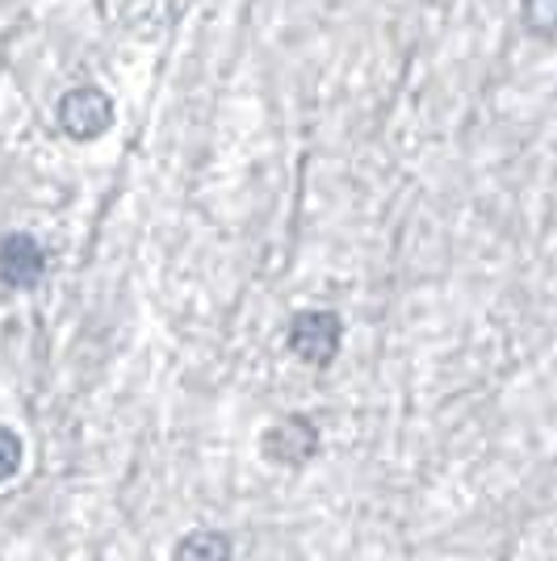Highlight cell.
<instances>
[{
	"label": "cell",
	"mask_w": 557,
	"mask_h": 561,
	"mask_svg": "<svg viewBox=\"0 0 557 561\" xmlns=\"http://www.w3.org/2000/svg\"><path fill=\"white\" fill-rule=\"evenodd\" d=\"M260 448H264V457H269L273 466L298 469L319 453V427L310 420H303V415H285V420L273 423V427L264 432Z\"/></svg>",
	"instance_id": "3957f363"
},
{
	"label": "cell",
	"mask_w": 557,
	"mask_h": 561,
	"mask_svg": "<svg viewBox=\"0 0 557 561\" xmlns=\"http://www.w3.org/2000/svg\"><path fill=\"white\" fill-rule=\"evenodd\" d=\"M524 25L541 38H557V0H524Z\"/></svg>",
	"instance_id": "8992f818"
},
{
	"label": "cell",
	"mask_w": 557,
	"mask_h": 561,
	"mask_svg": "<svg viewBox=\"0 0 557 561\" xmlns=\"http://www.w3.org/2000/svg\"><path fill=\"white\" fill-rule=\"evenodd\" d=\"M22 469V440L13 427H0V482H9Z\"/></svg>",
	"instance_id": "52a82bcc"
},
{
	"label": "cell",
	"mask_w": 557,
	"mask_h": 561,
	"mask_svg": "<svg viewBox=\"0 0 557 561\" xmlns=\"http://www.w3.org/2000/svg\"><path fill=\"white\" fill-rule=\"evenodd\" d=\"M55 122H59V130L68 139L93 142L114 126V101H110V93H101L96 84H76V89L59 96Z\"/></svg>",
	"instance_id": "6da1fadb"
},
{
	"label": "cell",
	"mask_w": 557,
	"mask_h": 561,
	"mask_svg": "<svg viewBox=\"0 0 557 561\" xmlns=\"http://www.w3.org/2000/svg\"><path fill=\"white\" fill-rule=\"evenodd\" d=\"M43 268H47V256H43V248H38L34 234L13 231L0 239V280L4 285L30 289V285H38Z\"/></svg>",
	"instance_id": "277c9868"
},
{
	"label": "cell",
	"mask_w": 557,
	"mask_h": 561,
	"mask_svg": "<svg viewBox=\"0 0 557 561\" xmlns=\"http://www.w3.org/2000/svg\"><path fill=\"white\" fill-rule=\"evenodd\" d=\"M172 561H231V537L214 533V528H197L177 540Z\"/></svg>",
	"instance_id": "5b68a950"
},
{
	"label": "cell",
	"mask_w": 557,
	"mask_h": 561,
	"mask_svg": "<svg viewBox=\"0 0 557 561\" xmlns=\"http://www.w3.org/2000/svg\"><path fill=\"white\" fill-rule=\"evenodd\" d=\"M340 335H344V328H340V319L331 310H303L289 323V348H294L298 360L323 369L340 352Z\"/></svg>",
	"instance_id": "7a4b0ae2"
}]
</instances>
